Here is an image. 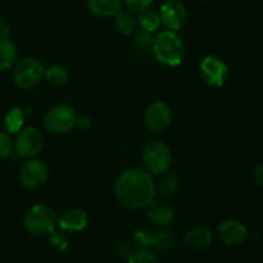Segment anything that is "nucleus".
I'll use <instances>...</instances> for the list:
<instances>
[{
    "label": "nucleus",
    "mask_w": 263,
    "mask_h": 263,
    "mask_svg": "<svg viewBox=\"0 0 263 263\" xmlns=\"http://www.w3.org/2000/svg\"><path fill=\"white\" fill-rule=\"evenodd\" d=\"M153 175L141 168L122 172L115 182V198L118 204L127 211H140L156 197Z\"/></svg>",
    "instance_id": "obj_1"
},
{
    "label": "nucleus",
    "mask_w": 263,
    "mask_h": 263,
    "mask_svg": "<svg viewBox=\"0 0 263 263\" xmlns=\"http://www.w3.org/2000/svg\"><path fill=\"white\" fill-rule=\"evenodd\" d=\"M152 51L154 58L166 67H177L185 57V43L177 31L164 30L153 37Z\"/></svg>",
    "instance_id": "obj_2"
},
{
    "label": "nucleus",
    "mask_w": 263,
    "mask_h": 263,
    "mask_svg": "<svg viewBox=\"0 0 263 263\" xmlns=\"http://www.w3.org/2000/svg\"><path fill=\"white\" fill-rule=\"evenodd\" d=\"M25 230L32 236H48L57 230L58 216L53 208L45 204L32 205L23 217Z\"/></svg>",
    "instance_id": "obj_3"
},
{
    "label": "nucleus",
    "mask_w": 263,
    "mask_h": 263,
    "mask_svg": "<svg viewBox=\"0 0 263 263\" xmlns=\"http://www.w3.org/2000/svg\"><path fill=\"white\" fill-rule=\"evenodd\" d=\"M144 170L151 175H164L172 167V152L163 141L153 140L141 152Z\"/></svg>",
    "instance_id": "obj_4"
},
{
    "label": "nucleus",
    "mask_w": 263,
    "mask_h": 263,
    "mask_svg": "<svg viewBox=\"0 0 263 263\" xmlns=\"http://www.w3.org/2000/svg\"><path fill=\"white\" fill-rule=\"evenodd\" d=\"M77 113L68 104H58L46 112L44 127L54 135H63L77 126Z\"/></svg>",
    "instance_id": "obj_5"
},
{
    "label": "nucleus",
    "mask_w": 263,
    "mask_h": 263,
    "mask_svg": "<svg viewBox=\"0 0 263 263\" xmlns=\"http://www.w3.org/2000/svg\"><path fill=\"white\" fill-rule=\"evenodd\" d=\"M45 73V67L39 59L28 57L21 59L13 67V81L22 90H30L41 82Z\"/></svg>",
    "instance_id": "obj_6"
},
{
    "label": "nucleus",
    "mask_w": 263,
    "mask_h": 263,
    "mask_svg": "<svg viewBox=\"0 0 263 263\" xmlns=\"http://www.w3.org/2000/svg\"><path fill=\"white\" fill-rule=\"evenodd\" d=\"M13 146L17 156L21 158H36L44 148L43 134L35 127L22 128L13 141Z\"/></svg>",
    "instance_id": "obj_7"
},
{
    "label": "nucleus",
    "mask_w": 263,
    "mask_h": 263,
    "mask_svg": "<svg viewBox=\"0 0 263 263\" xmlns=\"http://www.w3.org/2000/svg\"><path fill=\"white\" fill-rule=\"evenodd\" d=\"M144 122L151 133L163 134L172 123V109L163 100H156L151 103L144 113Z\"/></svg>",
    "instance_id": "obj_8"
},
{
    "label": "nucleus",
    "mask_w": 263,
    "mask_h": 263,
    "mask_svg": "<svg viewBox=\"0 0 263 263\" xmlns=\"http://www.w3.org/2000/svg\"><path fill=\"white\" fill-rule=\"evenodd\" d=\"M199 73L203 81L211 87L220 89L229 76L228 64L216 55H207L200 61Z\"/></svg>",
    "instance_id": "obj_9"
},
{
    "label": "nucleus",
    "mask_w": 263,
    "mask_h": 263,
    "mask_svg": "<svg viewBox=\"0 0 263 263\" xmlns=\"http://www.w3.org/2000/svg\"><path fill=\"white\" fill-rule=\"evenodd\" d=\"M20 182L23 187L30 190L39 189L46 182L49 177V168L45 162L37 158L27 159L25 163L21 166Z\"/></svg>",
    "instance_id": "obj_10"
},
{
    "label": "nucleus",
    "mask_w": 263,
    "mask_h": 263,
    "mask_svg": "<svg viewBox=\"0 0 263 263\" xmlns=\"http://www.w3.org/2000/svg\"><path fill=\"white\" fill-rule=\"evenodd\" d=\"M161 23L166 30L179 31L186 25L187 9L180 0H166L158 10Z\"/></svg>",
    "instance_id": "obj_11"
},
{
    "label": "nucleus",
    "mask_w": 263,
    "mask_h": 263,
    "mask_svg": "<svg viewBox=\"0 0 263 263\" xmlns=\"http://www.w3.org/2000/svg\"><path fill=\"white\" fill-rule=\"evenodd\" d=\"M217 236L221 243L229 247L240 246L246 241L248 236V231L244 223L236 220L223 221L217 229Z\"/></svg>",
    "instance_id": "obj_12"
},
{
    "label": "nucleus",
    "mask_w": 263,
    "mask_h": 263,
    "mask_svg": "<svg viewBox=\"0 0 263 263\" xmlns=\"http://www.w3.org/2000/svg\"><path fill=\"white\" fill-rule=\"evenodd\" d=\"M89 222V216L81 208H69L58 217V226L62 231L69 234L85 230Z\"/></svg>",
    "instance_id": "obj_13"
},
{
    "label": "nucleus",
    "mask_w": 263,
    "mask_h": 263,
    "mask_svg": "<svg viewBox=\"0 0 263 263\" xmlns=\"http://www.w3.org/2000/svg\"><path fill=\"white\" fill-rule=\"evenodd\" d=\"M146 215L154 225L167 228L174 221L175 211L172 205L166 200L153 199L146 205Z\"/></svg>",
    "instance_id": "obj_14"
},
{
    "label": "nucleus",
    "mask_w": 263,
    "mask_h": 263,
    "mask_svg": "<svg viewBox=\"0 0 263 263\" xmlns=\"http://www.w3.org/2000/svg\"><path fill=\"white\" fill-rule=\"evenodd\" d=\"M212 231L205 226H194L184 236V243L193 251H202L212 243Z\"/></svg>",
    "instance_id": "obj_15"
},
{
    "label": "nucleus",
    "mask_w": 263,
    "mask_h": 263,
    "mask_svg": "<svg viewBox=\"0 0 263 263\" xmlns=\"http://www.w3.org/2000/svg\"><path fill=\"white\" fill-rule=\"evenodd\" d=\"M123 0H87V9L98 18L115 17L121 10Z\"/></svg>",
    "instance_id": "obj_16"
},
{
    "label": "nucleus",
    "mask_w": 263,
    "mask_h": 263,
    "mask_svg": "<svg viewBox=\"0 0 263 263\" xmlns=\"http://www.w3.org/2000/svg\"><path fill=\"white\" fill-rule=\"evenodd\" d=\"M113 18H115L113 25L118 33L123 36H130L135 33L136 28H138V18L134 15V13L120 10Z\"/></svg>",
    "instance_id": "obj_17"
},
{
    "label": "nucleus",
    "mask_w": 263,
    "mask_h": 263,
    "mask_svg": "<svg viewBox=\"0 0 263 263\" xmlns=\"http://www.w3.org/2000/svg\"><path fill=\"white\" fill-rule=\"evenodd\" d=\"M18 59L17 46L10 40H0V71L12 69Z\"/></svg>",
    "instance_id": "obj_18"
},
{
    "label": "nucleus",
    "mask_w": 263,
    "mask_h": 263,
    "mask_svg": "<svg viewBox=\"0 0 263 263\" xmlns=\"http://www.w3.org/2000/svg\"><path fill=\"white\" fill-rule=\"evenodd\" d=\"M138 26L141 30H145L148 32L154 33L159 30L161 27V17L159 13L154 9H146L144 12L139 13L138 14Z\"/></svg>",
    "instance_id": "obj_19"
},
{
    "label": "nucleus",
    "mask_w": 263,
    "mask_h": 263,
    "mask_svg": "<svg viewBox=\"0 0 263 263\" xmlns=\"http://www.w3.org/2000/svg\"><path fill=\"white\" fill-rule=\"evenodd\" d=\"M26 113L22 108H12L4 118L5 131L9 134H18L23 128Z\"/></svg>",
    "instance_id": "obj_20"
},
{
    "label": "nucleus",
    "mask_w": 263,
    "mask_h": 263,
    "mask_svg": "<svg viewBox=\"0 0 263 263\" xmlns=\"http://www.w3.org/2000/svg\"><path fill=\"white\" fill-rule=\"evenodd\" d=\"M175 246H176V236L172 231L162 229V230L154 233L152 248L159 252H170L175 248Z\"/></svg>",
    "instance_id": "obj_21"
},
{
    "label": "nucleus",
    "mask_w": 263,
    "mask_h": 263,
    "mask_svg": "<svg viewBox=\"0 0 263 263\" xmlns=\"http://www.w3.org/2000/svg\"><path fill=\"white\" fill-rule=\"evenodd\" d=\"M44 77L46 79V81L51 85V86L61 87L63 85L67 84L69 79V73L67 71V68L62 64H53V66L45 68V73Z\"/></svg>",
    "instance_id": "obj_22"
},
{
    "label": "nucleus",
    "mask_w": 263,
    "mask_h": 263,
    "mask_svg": "<svg viewBox=\"0 0 263 263\" xmlns=\"http://www.w3.org/2000/svg\"><path fill=\"white\" fill-rule=\"evenodd\" d=\"M180 187V179L176 174H172V172H167V174L162 175L161 181L158 182V185H156V189L158 190L159 194L162 197H172L177 193Z\"/></svg>",
    "instance_id": "obj_23"
},
{
    "label": "nucleus",
    "mask_w": 263,
    "mask_h": 263,
    "mask_svg": "<svg viewBox=\"0 0 263 263\" xmlns=\"http://www.w3.org/2000/svg\"><path fill=\"white\" fill-rule=\"evenodd\" d=\"M127 263H161L158 254L149 248H139L127 258Z\"/></svg>",
    "instance_id": "obj_24"
},
{
    "label": "nucleus",
    "mask_w": 263,
    "mask_h": 263,
    "mask_svg": "<svg viewBox=\"0 0 263 263\" xmlns=\"http://www.w3.org/2000/svg\"><path fill=\"white\" fill-rule=\"evenodd\" d=\"M49 236V246H50L51 249L57 252H64L67 248H68V236L64 231L62 230H54L53 233Z\"/></svg>",
    "instance_id": "obj_25"
},
{
    "label": "nucleus",
    "mask_w": 263,
    "mask_h": 263,
    "mask_svg": "<svg viewBox=\"0 0 263 263\" xmlns=\"http://www.w3.org/2000/svg\"><path fill=\"white\" fill-rule=\"evenodd\" d=\"M153 238V231L146 230V229H141V230L135 231V234H134V243H135L139 248H152Z\"/></svg>",
    "instance_id": "obj_26"
},
{
    "label": "nucleus",
    "mask_w": 263,
    "mask_h": 263,
    "mask_svg": "<svg viewBox=\"0 0 263 263\" xmlns=\"http://www.w3.org/2000/svg\"><path fill=\"white\" fill-rule=\"evenodd\" d=\"M153 2L154 0H123V4L126 5L128 12L134 13V14H139V13L149 9Z\"/></svg>",
    "instance_id": "obj_27"
},
{
    "label": "nucleus",
    "mask_w": 263,
    "mask_h": 263,
    "mask_svg": "<svg viewBox=\"0 0 263 263\" xmlns=\"http://www.w3.org/2000/svg\"><path fill=\"white\" fill-rule=\"evenodd\" d=\"M13 140L10 134L0 130V157H9L13 152Z\"/></svg>",
    "instance_id": "obj_28"
},
{
    "label": "nucleus",
    "mask_w": 263,
    "mask_h": 263,
    "mask_svg": "<svg viewBox=\"0 0 263 263\" xmlns=\"http://www.w3.org/2000/svg\"><path fill=\"white\" fill-rule=\"evenodd\" d=\"M134 43L139 46V48H148V46H152V43H153V33L148 32L145 30H139L136 32L135 37H134Z\"/></svg>",
    "instance_id": "obj_29"
},
{
    "label": "nucleus",
    "mask_w": 263,
    "mask_h": 263,
    "mask_svg": "<svg viewBox=\"0 0 263 263\" xmlns=\"http://www.w3.org/2000/svg\"><path fill=\"white\" fill-rule=\"evenodd\" d=\"M116 253L121 258H128L131 254L134 253L133 244L127 240H121L118 241L117 246H116Z\"/></svg>",
    "instance_id": "obj_30"
},
{
    "label": "nucleus",
    "mask_w": 263,
    "mask_h": 263,
    "mask_svg": "<svg viewBox=\"0 0 263 263\" xmlns=\"http://www.w3.org/2000/svg\"><path fill=\"white\" fill-rule=\"evenodd\" d=\"M91 125H92L91 118H90L89 116H80V117H77V126H76V127L81 128L82 131L89 130V128L91 127Z\"/></svg>",
    "instance_id": "obj_31"
},
{
    "label": "nucleus",
    "mask_w": 263,
    "mask_h": 263,
    "mask_svg": "<svg viewBox=\"0 0 263 263\" xmlns=\"http://www.w3.org/2000/svg\"><path fill=\"white\" fill-rule=\"evenodd\" d=\"M10 35V25L4 20H0V40H7Z\"/></svg>",
    "instance_id": "obj_32"
},
{
    "label": "nucleus",
    "mask_w": 263,
    "mask_h": 263,
    "mask_svg": "<svg viewBox=\"0 0 263 263\" xmlns=\"http://www.w3.org/2000/svg\"><path fill=\"white\" fill-rule=\"evenodd\" d=\"M253 179H254V182H256L258 186L263 187V164L262 166L257 167V170L254 171Z\"/></svg>",
    "instance_id": "obj_33"
},
{
    "label": "nucleus",
    "mask_w": 263,
    "mask_h": 263,
    "mask_svg": "<svg viewBox=\"0 0 263 263\" xmlns=\"http://www.w3.org/2000/svg\"><path fill=\"white\" fill-rule=\"evenodd\" d=\"M198 2H203V0H198Z\"/></svg>",
    "instance_id": "obj_34"
}]
</instances>
